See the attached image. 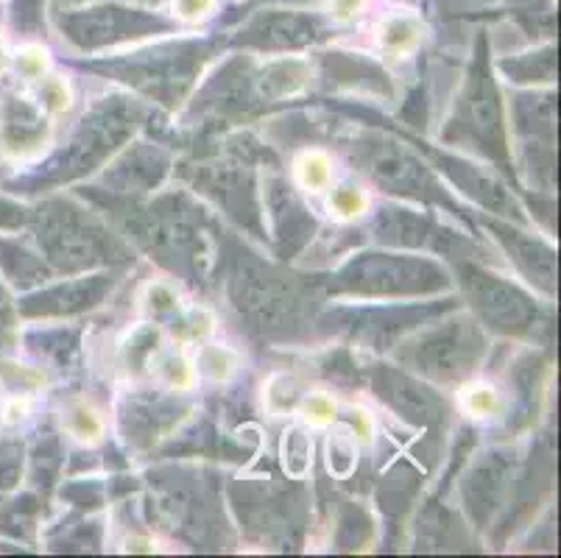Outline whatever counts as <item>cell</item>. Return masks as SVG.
Returning a JSON list of instances; mask_svg holds the SVG:
<instances>
[{
    "label": "cell",
    "mask_w": 561,
    "mask_h": 558,
    "mask_svg": "<svg viewBox=\"0 0 561 558\" xmlns=\"http://www.w3.org/2000/svg\"><path fill=\"white\" fill-rule=\"evenodd\" d=\"M39 104L48 115H68L73 110V87L65 76H45L39 79Z\"/></svg>",
    "instance_id": "obj_12"
},
{
    "label": "cell",
    "mask_w": 561,
    "mask_h": 558,
    "mask_svg": "<svg viewBox=\"0 0 561 558\" xmlns=\"http://www.w3.org/2000/svg\"><path fill=\"white\" fill-rule=\"evenodd\" d=\"M279 464H283V472L288 478L302 480L310 472V464H313V439H310L305 424H290L283 433V442H279Z\"/></svg>",
    "instance_id": "obj_4"
},
{
    "label": "cell",
    "mask_w": 561,
    "mask_h": 558,
    "mask_svg": "<svg viewBox=\"0 0 561 558\" xmlns=\"http://www.w3.org/2000/svg\"><path fill=\"white\" fill-rule=\"evenodd\" d=\"M151 372H157L162 383L173 391H193L198 383V372H196V363L187 361L182 352H162V355L154 357L151 363Z\"/></svg>",
    "instance_id": "obj_8"
},
{
    "label": "cell",
    "mask_w": 561,
    "mask_h": 558,
    "mask_svg": "<svg viewBox=\"0 0 561 558\" xmlns=\"http://www.w3.org/2000/svg\"><path fill=\"white\" fill-rule=\"evenodd\" d=\"M458 408H461L463 417L476 419V422H489V419L503 417V411H506V397L492 383L476 380L467 383L458 391Z\"/></svg>",
    "instance_id": "obj_3"
},
{
    "label": "cell",
    "mask_w": 561,
    "mask_h": 558,
    "mask_svg": "<svg viewBox=\"0 0 561 558\" xmlns=\"http://www.w3.org/2000/svg\"><path fill=\"white\" fill-rule=\"evenodd\" d=\"M333 157L321 148H308L294 160V179L305 193H324L333 184Z\"/></svg>",
    "instance_id": "obj_5"
},
{
    "label": "cell",
    "mask_w": 561,
    "mask_h": 558,
    "mask_svg": "<svg viewBox=\"0 0 561 558\" xmlns=\"http://www.w3.org/2000/svg\"><path fill=\"white\" fill-rule=\"evenodd\" d=\"M213 330H216V321H213V316L207 310H193L185 324V335L193 338V341H204Z\"/></svg>",
    "instance_id": "obj_17"
},
{
    "label": "cell",
    "mask_w": 561,
    "mask_h": 558,
    "mask_svg": "<svg viewBox=\"0 0 561 558\" xmlns=\"http://www.w3.org/2000/svg\"><path fill=\"white\" fill-rule=\"evenodd\" d=\"M366 0H330V12L339 20H352L355 14H360Z\"/></svg>",
    "instance_id": "obj_18"
},
{
    "label": "cell",
    "mask_w": 561,
    "mask_h": 558,
    "mask_svg": "<svg viewBox=\"0 0 561 558\" xmlns=\"http://www.w3.org/2000/svg\"><path fill=\"white\" fill-rule=\"evenodd\" d=\"M7 68V48H3V39H0V73Z\"/></svg>",
    "instance_id": "obj_21"
},
{
    "label": "cell",
    "mask_w": 561,
    "mask_h": 558,
    "mask_svg": "<svg viewBox=\"0 0 561 558\" xmlns=\"http://www.w3.org/2000/svg\"><path fill=\"white\" fill-rule=\"evenodd\" d=\"M213 9H216V0H173V12L191 23L210 18Z\"/></svg>",
    "instance_id": "obj_15"
},
{
    "label": "cell",
    "mask_w": 561,
    "mask_h": 558,
    "mask_svg": "<svg viewBox=\"0 0 561 558\" xmlns=\"http://www.w3.org/2000/svg\"><path fill=\"white\" fill-rule=\"evenodd\" d=\"M176 305H180V299H176V294H173L168 285L162 283L149 285V307L154 310V314H173Z\"/></svg>",
    "instance_id": "obj_16"
},
{
    "label": "cell",
    "mask_w": 561,
    "mask_h": 558,
    "mask_svg": "<svg viewBox=\"0 0 561 558\" xmlns=\"http://www.w3.org/2000/svg\"><path fill=\"white\" fill-rule=\"evenodd\" d=\"M358 467V442L346 428L335 430L328 439V469L335 478H350Z\"/></svg>",
    "instance_id": "obj_10"
},
{
    "label": "cell",
    "mask_w": 561,
    "mask_h": 558,
    "mask_svg": "<svg viewBox=\"0 0 561 558\" xmlns=\"http://www.w3.org/2000/svg\"><path fill=\"white\" fill-rule=\"evenodd\" d=\"M380 48L391 56H408L422 45V25L411 14H397L389 18L377 31Z\"/></svg>",
    "instance_id": "obj_6"
},
{
    "label": "cell",
    "mask_w": 561,
    "mask_h": 558,
    "mask_svg": "<svg viewBox=\"0 0 561 558\" xmlns=\"http://www.w3.org/2000/svg\"><path fill=\"white\" fill-rule=\"evenodd\" d=\"M18 70L28 81H39L48 76L50 70V56L43 45H25L18 54Z\"/></svg>",
    "instance_id": "obj_13"
},
{
    "label": "cell",
    "mask_w": 561,
    "mask_h": 558,
    "mask_svg": "<svg viewBox=\"0 0 561 558\" xmlns=\"http://www.w3.org/2000/svg\"><path fill=\"white\" fill-rule=\"evenodd\" d=\"M369 193H366L364 187H358V184H339V187H333L328 196L330 215L341 224L358 221V218H364V215L369 213Z\"/></svg>",
    "instance_id": "obj_9"
},
{
    "label": "cell",
    "mask_w": 561,
    "mask_h": 558,
    "mask_svg": "<svg viewBox=\"0 0 561 558\" xmlns=\"http://www.w3.org/2000/svg\"><path fill=\"white\" fill-rule=\"evenodd\" d=\"M352 439L360 444V447H369L371 439H375V419L366 408H352L350 411V428Z\"/></svg>",
    "instance_id": "obj_14"
},
{
    "label": "cell",
    "mask_w": 561,
    "mask_h": 558,
    "mask_svg": "<svg viewBox=\"0 0 561 558\" xmlns=\"http://www.w3.org/2000/svg\"><path fill=\"white\" fill-rule=\"evenodd\" d=\"M297 413L305 428H330V424L339 422L341 408L328 391H313L299 399Z\"/></svg>",
    "instance_id": "obj_11"
},
{
    "label": "cell",
    "mask_w": 561,
    "mask_h": 558,
    "mask_svg": "<svg viewBox=\"0 0 561 558\" xmlns=\"http://www.w3.org/2000/svg\"><path fill=\"white\" fill-rule=\"evenodd\" d=\"M65 430L84 447H95V444L104 442L106 422L93 402L76 397L65 406Z\"/></svg>",
    "instance_id": "obj_2"
},
{
    "label": "cell",
    "mask_w": 561,
    "mask_h": 558,
    "mask_svg": "<svg viewBox=\"0 0 561 558\" xmlns=\"http://www.w3.org/2000/svg\"><path fill=\"white\" fill-rule=\"evenodd\" d=\"M50 132L45 123L43 112L32 110V106H20V115L12 112L9 117L0 121V148L12 157H28L37 153L39 148L48 143Z\"/></svg>",
    "instance_id": "obj_1"
},
{
    "label": "cell",
    "mask_w": 561,
    "mask_h": 558,
    "mask_svg": "<svg viewBox=\"0 0 561 558\" xmlns=\"http://www.w3.org/2000/svg\"><path fill=\"white\" fill-rule=\"evenodd\" d=\"M126 550H131V553H154V539H129L126 542Z\"/></svg>",
    "instance_id": "obj_20"
},
{
    "label": "cell",
    "mask_w": 561,
    "mask_h": 558,
    "mask_svg": "<svg viewBox=\"0 0 561 558\" xmlns=\"http://www.w3.org/2000/svg\"><path fill=\"white\" fill-rule=\"evenodd\" d=\"M25 417H28V399L14 397L12 402H9V406H7V417H3V422H7V424H20Z\"/></svg>",
    "instance_id": "obj_19"
},
{
    "label": "cell",
    "mask_w": 561,
    "mask_h": 558,
    "mask_svg": "<svg viewBox=\"0 0 561 558\" xmlns=\"http://www.w3.org/2000/svg\"><path fill=\"white\" fill-rule=\"evenodd\" d=\"M238 366H241V355L232 350V346L224 344H207L198 350L196 357V372L204 375L213 383H227L238 375Z\"/></svg>",
    "instance_id": "obj_7"
}]
</instances>
